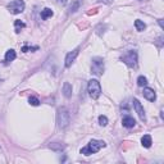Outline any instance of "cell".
Instances as JSON below:
<instances>
[{
    "label": "cell",
    "instance_id": "6",
    "mask_svg": "<svg viewBox=\"0 0 164 164\" xmlns=\"http://www.w3.org/2000/svg\"><path fill=\"white\" fill-rule=\"evenodd\" d=\"M26 8V4L23 0H13V2H10L8 4V6H6V9H8L12 14H19L22 13Z\"/></svg>",
    "mask_w": 164,
    "mask_h": 164
},
{
    "label": "cell",
    "instance_id": "5",
    "mask_svg": "<svg viewBox=\"0 0 164 164\" xmlns=\"http://www.w3.org/2000/svg\"><path fill=\"white\" fill-rule=\"evenodd\" d=\"M91 73L95 76H103L104 73V59L100 56L92 58L91 60Z\"/></svg>",
    "mask_w": 164,
    "mask_h": 164
},
{
    "label": "cell",
    "instance_id": "1",
    "mask_svg": "<svg viewBox=\"0 0 164 164\" xmlns=\"http://www.w3.org/2000/svg\"><path fill=\"white\" fill-rule=\"evenodd\" d=\"M105 146H106V144L104 141H101V140H91L86 147L81 149V154L89 156L91 154H96L99 150H100V149H103Z\"/></svg>",
    "mask_w": 164,
    "mask_h": 164
},
{
    "label": "cell",
    "instance_id": "18",
    "mask_svg": "<svg viewBox=\"0 0 164 164\" xmlns=\"http://www.w3.org/2000/svg\"><path fill=\"white\" fill-rule=\"evenodd\" d=\"M135 27H136V30L137 31H140V32H142L146 28V25L142 22V21H140V19H136L135 21Z\"/></svg>",
    "mask_w": 164,
    "mask_h": 164
},
{
    "label": "cell",
    "instance_id": "2",
    "mask_svg": "<svg viewBox=\"0 0 164 164\" xmlns=\"http://www.w3.org/2000/svg\"><path fill=\"white\" fill-rule=\"evenodd\" d=\"M56 122H58L59 128H66L71 123V114L67 108H59L56 113Z\"/></svg>",
    "mask_w": 164,
    "mask_h": 164
},
{
    "label": "cell",
    "instance_id": "14",
    "mask_svg": "<svg viewBox=\"0 0 164 164\" xmlns=\"http://www.w3.org/2000/svg\"><path fill=\"white\" fill-rule=\"evenodd\" d=\"M81 3H82V0H74V2L72 3V5L69 6V13H74V12H77L78 9H80Z\"/></svg>",
    "mask_w": 164,
    "mask_h": 164
},
{
    "label": "cell",
    "instance_id": "17",
    "mask_svg": "<svg viewBox=\"0 0 164 164\" xmlns=\"http://www.w3.org/2000/svg\"><path fill=\"white\" fill-rule=\"evenodd\" d=\"M64 145H62L60 142H53V144H50V149L51 150H54V151H62V150H64Z\"/></svg>",
    "mask_w": 164,
    "mask_h": 164
},
{
    "label": "cell",
    "instance_id": "9",
    "mask_svg": "<svg viewBox=\"0 0 164 164\" xmlns=\"http://www.w3.org/2000/svg\"><path fill=\"white\" fill-rule=\"evenodd\" d=\"M142 94H144V97H146L149 101H154L156 99V94L155 91L150 87H144V91H142Z\"/></svg>",
    "mask_w": 164,
    "mask_h": 164
},
{
    "label": "cell",
    "instance_id": "16",
    "mask_svg": "<svg viewBox=\"0 0 164 164\" xmlns=\"http://www.w3.org/2000/svg\"><path fill=\"white\" fill-rule=\"evenodd\" d=\"M14 27H16V28H14V30H16V32H17V33H19V32H21V30L26 27V25L22 22V21L16 19V21H14Z\"/></svg>",
    "mask_w": 164,
    "mask_h": 164
},
{
    "label": "cell",
    "instance_id": "11",
    "mask_svg": "<svg viewBox=\"0 0 164 164\" xmlns=\"http://www.w3.org/2000/svg\"><path fill=\"white\" fill-rule=\"evenodd\" d=\"M63 95L66 97L72 96V85H71L69 82H64V85H63Z\"/></svg>",
    "mask_w": 164,
    "mask_h": 164
},
{
    "label": "cell",
    "instance_id": "24",
    "mask_svg": "<svg viewBox=\"0 0 164 164\" xmlns=\"http://www.w3.org/2000/svg\"><path fill=\"white\" fill-rule=\"evenodd\" d=\"M99 2H100V3H104V4H110L113 0H99Z\"/></svg>",
    "mask_w": 164,
    "mask_h": 164
},
{
    "label": "cell",
    "instance_id": "12",
    "mask_svg": "<svg viewBox=\"0 0 164 164\" xmlns=\"http://www.w3.org/2000/svg\"><path fill=\"white\" fill-rule=\"evenodd\" d=\"M141 144L144 147H150L151 144H153V140H151V136L150 135H144L141 139Z\"/></svg>",
    "mask_w": 164,
    "mask_h": 164
},
{
    "label": "cell",
    "instance_id": "4",
    "mask_svg": "<svg viewBox=\"0 0 164 164\" xmlns=\"http://www.w3.org/2000/svg\"><path fill=\"white\" fill-rule=\"evenodd\" d=\"M87 91H89V95L92 97V99H99L101 94V85L97 80H90L89 81V85H87Z\"/></svg>",
    "mask_w": 164,
    "mask_h": 164
},
{
    "label": "cell",
    "instance_id": "23",
    "mask_svg": "<svg viewBox=\"0 0 164 164\" xmlns=\"http://www.w3.org/2000/svg\"><path fill=\"white\" fill-rule=\"evenodd\" d=\"M55 3H58L60 5H66L67 4V0H55Z\"/></svg>",
    "mask_w": 164,
    "mask_h": 164
},
{
    "label": "cell",
    "instance_id": "22",
    "mask_svg": "<svg viewBox=\"0 0 164 164\" xmlns=\"http://www.w3.org/2000/svg\"><path fill=\"white\" fill-rule=\"evenodd\" d=\"M39 46H23L22 48V51L27 53V51H32V50H37Z\"/></svg>",
    "mask_w": 164,
    "mask_h": 164
},
{
    "label": "cell",
    "instance_id": "7",
    "mask_svg": "<svg viewBox=\"0 0 164 164\" xmlns=\"http://www.w3.org/2000/svg\"><path fill=\"white\" fill-rule=\"evenodd\" d=\"M133 108H135L137 116L140 117V119L142 120V122H146V114H145V110H144V106L141 105V103L137 100V99H133Z\"/></svg>",
    "mask_w": 164,
    "mask_h": 164
},
{
    "label": "cell",
    "instance_id": "10",
    "mask_svg": "<svg viewBox=\"0 0 164 164\" xmlns=\"http://www.w3.org/2000/svg\"><path fill=\"white\" fill-rule=\"evenodd\" d=\"M122 124L126 128H133L135 126H136V120H135V118H132L131 116H127L122 119Z\"/></svg>",
    "mask_w": 164,
    "mask_h": 164
},
{
    "label": "cell",
    "instance_id": "15",
    "mask_svg": "<svg viewBox=\"0 0 164 164\" xmlns=\"http://www.w3.org/2000/svg\"><path fill=\"white\" fill-rule=\"evenodd\" d=\"M53 10L50 9V8H45L44 10L41 12V18L42 19H48V18H50V17H53Z\"/></svg>",
    "mask_w": 164,
    "mask_h": 164
},
{
    "label": "cell",
    "instance_id": "3",
    "mask_svg": "<svg viewBox=\"0 0 164 164\" xmlns=\"http://www.w3.org/2000/svg\"><path fill=\"white\" fill-rule=\"evenodd\" d=\"M120 60H122L127 67L133 68L137 66V51L136 50H128L120 56Z\"/></svg>",
    "mask_w": 164,
    "mask_h": 164
},
{
    "label": "cell",
    "instance_id": "13",
    "mask_svg": "<svg viewBox=\"0 0 164 164\" xmlns=\"http://www.w3.org/2000/svg\"><path fill=\"white\" fill-rule=\"evenodd\" d=\"M16 58H17V54L13 49H9V50L5 53V62H13Z\"/></svg>",
    "mask_w": 164,
    "mask_h": 164
},
{
    "label": "cell",
    "instance_id": "21",
    "mask_svg": "<svg viewBox=\"0 0 164 164\" xmlns=\"http://www.w3.org/2000/svg\"><path fill=\"white\" fill-rule=\"evenodd\" d=\"M99 124L105 127L106 124H108V118H106L105 116H100V117H99Z\"/></svg>",
    "mask_w": 164,
    "mask_h": 164
},
{
    "label": "cell",
    "instance_id": "20",
    "mask_svg": "<svg viewBox=\"0 0 164 164\" xmlns=\"http://www.w3.org/2000/svg\"><path fill=\"white\" fill-rule=\"evenodd\" d=\"M28 103H30L31 105H33V106L40 105V100H39L37 97H33V96H31L30 99H28Z\"/></svg>",
    "mask_w": 164,
    "mask_h": 164
},
{
    "label": "cell",
    "instance_id": "19",
    "mask_svg": "<svg viewBox=\"0 0 164 164\" xmlns=\"http://www.w3.org/2000/svg\"><path fill=\"white\" fill-rule=\"evenodd\" d=\"M137 85H139V86H141V87L146 86V85H147V78L144 77V76H140V77L137 78Z\"/></svg>",
    "mask_w": 164,
    "mask_h": 164
},
{
    "label": "cell",
    "instance_id": "8",
    "mask_svg": "<svg viewBox=\"0 0 164 164\" xmlns=\"http://www.w3.org/2000/svg\"><path fill=\"white\" fill-rule=\"evenodd\" d=\"M78 51H80L78 49H74V50H72L71 53L67 54L66 60H64V66H66L67 68H69V67L74 63V60H76V58H77V55H78Z\"/></svg>",
    "mask_w": 164,
    "mask_h": 164
}]
</instances>
